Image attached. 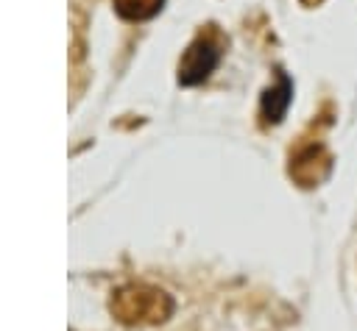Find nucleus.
I'll list each match as a JSON object with an SVG mask.
<instances>
[{"label":"nucleus","mask_w":357,"mask_h":331,"mask_svg":"<svg viewBox=\"0 0 357 331\" xmlns=\"http://www.w3.org/2000/svg\"><path fill=\"white\" fill-rule=\"evenodd\" d=\"M109 309L126 325H151L170 317L173 300L165 289L148 284H126L112 295Z\"/></svg>","instance_id":"nucleus-1"},{"label":"nucleus","mask_w":357,"mask_h":331,"mask_svg":"<svg viewBox=\"0 0 357 331\" xmlns=\"http://www.w3.org/2000/svg\"><path fill=\"white\" fill-rule=\"evenodd\" d=\"M218 58H220V47L212 36H198L190 42V47L184 50L181 61H178V83L181 86H195L201 83L215 67H218Z\"/></svg>","instance_id":"nucleus-2"},{"label":"nucleus","mask_w":357,"mask_h":331,"mask_svg":"<svg viewBox=\"0 0 357 331\" xmlns=\"http://www.w3.org/2000/svg\"><path fill=\"white\" fill-rule=\"evenodd\" d=\"M165 0H114V8L126 19H148L162 8Z\"/></svg>","instance_id":"nucleus-5"},{"label":"nucleus","mask_w":357,"mask_h":331,"mask_svg":"<svg viewBox=\"0 0 357 331\" xmlns=\"http://www.w3.org/2000/svg\"><path fill=\"white\" fill-rule=\"evenodd\" d=\"M332 170V156L324 145H307L290 159V175L301 186H315L321 184Z\"/></svg>","instance_id":"nucleus-3"},{"label":"nucleus","mask_w":357,"mask_h":331,"mask_svg":"<svg viewBox=\"0 0 357 331\" xmlns=\"http://www.w3.org/2000/svg\"><path fill=\"white\" fill-rule=\"evenodd\" d=\"M290 100H293V83H290V78L284 72H279L276 75V86L265 89V95H262V120L276 125L284 117Z\"/></svg>","instance_id":"nucleus-4"}]
</instances>
